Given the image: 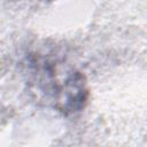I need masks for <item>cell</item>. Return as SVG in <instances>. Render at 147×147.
<instances>
[{
    "mask_svg": "<svg viewBox=\"0 0 147 147\" xmlns=\"http://www.w3.org/2000/svg\"><path fill=\"white\" fill-rule=\"evenodd\" d=\"M40 84L52 96L54 106L63 113H75L84 107L87 88L84 76L74 69H63L54 63H44Z\"/></svg>",
    "mask_w": 147,
    "mask_h": 147,
    "instance_id": "cell-1",
    "label": "cell"
}]
</instances>
